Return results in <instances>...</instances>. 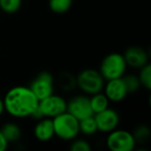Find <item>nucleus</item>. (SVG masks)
I'll use <instances>...</instances> for the list:
<instances>
[{"label":"nucleus","mask_w":151,"mask_h":151,"mask_svg":"<svg viewBox=\"0 0 151 151\" xmlns=\"http://www.w3.org/2000/svg\"><path fill=\"white\" fill-rule=\"evenodd\" d=\"M38 99L26 86L11 88L3 97L4 111L15 118L31 117L38 107Z\"/></svg>","instance_id":"1"},{"label":"nucleus","mask_w":151,"mask_h":151,"mask_svg":"<svg viewBox=\"0 0 151 151\" xmlns=\"http://www.w3.org/2000/svg\"><path fill=\"white\" fill-rule=\"evenodd\" d=\"M55 137L63 141H73L80 134L79 120L67 111L52 118Z\"/></svg>","instance_id":"2"},{"label":"nucleus","mask_w":151,"mask_h":151,"mask_svg":"<svg viewBox=\"0 0 151 151\" xmlns=\"http://www.w3.org/2000/svg\"><path fill=\"white\" fill-rule=\"evenodd\" d=\"M77 87L87 95H92L103 91L105 79L99 70L93 68H85L76 77Z\"/></svg>","instance_id":"3"},{"label":"nucleus","mask_w":151,"mask_h":151,"mask_svg":"<svg viewBox=\"0 0 151 151\" xmlns=\"http://www.w3.org/2000/svg\"><path fill=\"white\" fill-rule=\"evenodd\" d=\"M127 65L124 57L119 53H110L101 60L99 71L105 81L121 78L125 75Z\"/></svg>","instance_id":"4"},{"label":"nucleus","mask_w":151,"mask_h":151,"mask_svg":"<svg viewBox=\"0 0 151 151\" xmlns=\"http://www.w3.org/2000/svg\"><path fill=\"white\" fill-rule=\"evenodd\" d=\"M106 144L111 151H132L137 143L130 132L116 128L109 132Z\"/></svg>","instance_id":"5"},{"label":"nucleus","mask_w":151,"mask_h":151,"mask_svg":"<svg viewBox=\"0 0 151 151\" xmlns=\"http://www.w3.org/2000/svg\"><path fill=\"white\" fill-rule=\"evenodd\" d=\"M66 107L67 101L64 99V97L54 93L38 101V110L42 115L51 119L66 111Z\"/></svg>","instance_id":"6"},{"label":"nucleus","mask_w":151,"mask_h":151,"mask_svg":"<svg viewBox=\"0 0 151 151\" xmlns=\"http://www.w3.org/2000/svg\"><path fill=\"white\" fill-rule=\"evenodd\" d=\"M29 88L40 101L54 93V78L49 71H42L32 80Z\"/></svg>","instance_id":"7"},{"label":"nucleus","mask_w":151,"mask_h":151,"mask_svg":"<svg viewBox=\"0 0 151 151\" xmlns=\"http://www.w3.org/2000/svg\"><path fill=\"white\" fill-rule=\"evenodd\" d=\"M66 111L77 118L79 121L93 115L90 106V99L87 94H80L71 97L67 101Z\"/></svg>","instance_id":"8"},{"label":"nucleus","mask_w":151,"mask_h":151,"mask_svg":"<svg viewBox=\"0 0 151 151\" xmlns=\"http://www.w3.org/2000/svg\"><path fill=\"white\" fill-rule=\"evenodd\" d=\"M96 122L97 130L101 132H107L116 129L120 123V115L117 111L111 108H107L99 113L93 114Z\"/></svg>","instance_id":"9"},{"label":"nucleus","mask_w":151,"mask_h":151,"mask_svg":"<svg viewBox=\"0 0 151 151\" xmlns=\"http://www.w3.org/2000/svg\"><path fill=\"white\" fill-rule=\"evenodd\" d=\"M103 91L106 96L108 97V99L112 103H120L128 94V91L126 89L125 83H124L122 77L108 80L105 83Z\"/></svg>","instance_id":"10"},{"label":"nucleus","mask_w":151,"mask_h":151,"mask_svg":"<svg viewBox=\"0 0 151 151\" xmlns=\"http://www.w3.org/2000/svg\"><path fill=\"white\" fill-rule=\"evenodd\" d=\"M122 55L124 57L126 65L132 68H141L145 64H147L149 60L148 53L141 47H129Z\"/></svg>","instance_id":"11"},{"label":"nucleus","mask_w":151,"mask_h":151,"mask_svg":"<svg viewBox=\"0 0 151 151\" xmlns=\"http://www.w3.org/2000/svg\"><path fill=\"white\" fill-rule=\"evenodd\" d=\"M33 134L34 137L40 142H48L51 139L54 138L55 134L52 119L44 117L37 120V123L34 126Z\"/></svg>","instance_id":"12"},{"label":"nucleus","mask_w":151,"mask_h":151,"mask_svg":"<svg viewBox=\"0 0 151 151\" xmlns=\"http://www.w3.org/2000/svg\"><path fill=\"white\" fill-rule=\"evenodd\" d=\"M1 132H2L3 137L5 138V140L9 143H15V142H18L21 138V134H22V132H21V128L20 126L18 125L17 123L15 122H6L4 123L1 128H0Z\"/></svg>","instance_id":"13"},{"label":"nucleus","mask_w":151,"mask_h":151,"mask_svg":"<svg viewBox=\"0 0 151 151\" xmlns=\"http://www.w3.org/2000/svg\"><path fill=\"white\" fill-rule=\"evenodd\" d=\"M89 99H90V106L93 114L99 113V112L104 111V110L110 107V101L103 91L90 95Z\"/></svg>","instance_id":"14"},{"label":"nucleus","mask_w":151,"mask_h":151,"mask_svg":"<svg viewBox=\"0 0 151 151\" xmlns=\"http://www.w3.org/2000/svg\"><path fill=\"white\" fill-rule=\"evenodd\" d=\"M79 129H80V132H82L85 136H92V134H96L99 130H97L94 116H89V117L80 120L79 121Z\"/></svg>","instance_id":"15"},{"label":"nucleus","mask_w":151,"mask_h":151,"mask_svg":"<svg viewBox=\"0 0 151 151\" xmlns=\"http://www.w3.org/2000/svg\"><path fill=\"white\" fill-rule=\"evenodd\" d=\"M73 0H49V9L55 14H65L70 9Z\"/></svg>","instance_id":"16"},{"label":"nucleus","mask_w":151,"mask_h":151,"mask_svg":"<svg viewBox=\"0 0 151 151\" xmlns=\"http://www.w3.org/2000/svg\"><path fill=\"white\" fill-rule=\"evenodd\" d=\"M139 71L138 78L141 83V86L145 87L147 90L151 89V65L149 63L142 66Z\"/></svg>","instance_id":"17"},{"label":"nucleus","mask_w":151,"mask_h":151,"mask_svg":"<svg viewBox=\"0 0 151 151\" xmlns=\"http://www.w3.org/2000/svg\"><path fill=\"white\" fill-rule=\"evenodd\" d=\"M22 6V0H0V9L5 14H15Z\"/></svg>","instance_id":"18"},{"label":"nucleus","mask_w":151,"mask_h":151,"mask_svg":"<svg viewBox=\"0 0 151 151\" xmlns=\"http://www.w3.org/2000/svg\"><path fill=\"white\" fill-rule=\"evenodd\" d=\"M136 143H145L149 138H150V128L147 125L141 124L138 125L132 132Z\"/></svg>","instance_id":"19"},{"label":"nucleus","mask_w":151,"mask_h":151,"mask_svg":"<svg viewBox=\"0 0 151 151\" xmlns=\"http://www.w3.org/2000/svg\"><path fill=\"white\" fill-rule=\"evenodd\" d=\"M59 82H60V87L64 91H70L77 87L76 77L69 73H63L59 77Z\"/></svg>","instance_id":"20"},{"label":"nucleus","mask_w":151,"mask_h":151,"mask_svg":"<svg viewBox=\"0 0 151 151\" xmlns=\"http://www.w3.org/2000/svg\"><path fill=\"white\" fill-rule=\"evenodd\" d=\"M124 83H125L126 89H127L128 93L136 92L139 90V88L141 87V83L139 81L138 76L136 75H124L122 77Z\"/></svg>","instance_id":"21"},{"label":"nucleus","mask_w":151,"mask_h":151,"mask_svg":"<svg viewBox=\"0 0 151 151\" xmlns=\"http://www.w3.org/2000/svg\"><path fill=\"white\" fill-rule=\"evenodd\" d=\"M71 151H90L91 146L86 140L84 139H73L71 141V144L69 146Z\"/></svg>","instance_id":"22"},{"label":"nucleus","mask_w":151,"mask_h":151,"mask_svg":"<svg viewBox=\"0 0 151 151\" xmlns=\"http://www.w3.org/2000/svg\"><path fill=\"white\" fill-rule=\"evenodd\" d=\"M7 146H9V142L5 140L2 132L0 130V151H5L7 149Z\"/></svg>","instance_id":"23"},{"label":"nucleus","mask_w":151,"mask_h":151,"mask_svg":"<svg viewBox=\"0 0 151 151\" xmlns=\"http://www.w3.org/2000/svg\"><path fill=\"white\" fill-rule=\"evenodd\" d=\"M4 104H3V99L0 97V116L4 113Z\"/></svg>","instance_id":"24"}]
</instances>
